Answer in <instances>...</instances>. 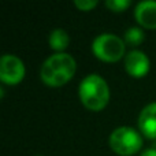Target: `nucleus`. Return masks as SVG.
<instances>
[{"label": "nucleus", "instance_id": "obj_10", "mask_svg": "<svg viewBox=\"0 0 156 156\" xmlns=\"http://www.w3.org/2000/svg\"><path fill=\"white\" fill-rule=\"evenodd\" d=\"M144 37H145L144 32L140 27H129V29L125 32V43L132 47L140 45L144 41Z\"/></svg>", "mask_w": 156, "mask_h": 156}, {"label": "nucleus", "instance_id": "obj_13", "mask_svg": "<svg viewBox=\"0 0 156 156\" xmlns=\"http://www.w3.org/2000/svg\"><path fill=\"white\" fill-rule=\"evenodd\" d=\"M141 156H156V148H148L141 154Z\"/></svg>", "mask_w": 156, "mask_h": 156}, {"label": "nucleus", "instance_id": "obj_1", "mask_svg": "<svg viewBox=\"0 0 156 156\" xmlns=\"http://www.w3.org/2000/svg\"><path fill=\"white\" fill-rule=\"evenodd\" d=\"M76 70L77 63L74 58L65 52H58L55 55H51L43 63L40 77L41 81L48 86L58 88V86H62L66 82H69L74 77Z\"/></svg>", "mask_w": 156, "mask_h": 156}, {"label": "nucleus", "instance_id": "obj_9", "mask_svg": "<svg viewBox=\"0 0 156 156\" xmlns=\"http://www.w3.org/2000/svg\"><path fill=\"white\" fill-rule=\"evenodd\" d=\"M70 43V37H69L67 32L63 29H55L51 32L49 36V45L55 51H63L69 47Z\"/></svg>", "mask_w": 156, "mask_h": 156}, {"label": "nucleus", "instance_id": "obj_2", "mask_svg": "<svg viewBox=\"0 0 156 156\" xmlns=\"http://www.w3.org/2000/svg\"><path fill=\"white\" fill-rule=\"evenodd\" d=\"M80 99L90 111H101L110 101V88L99 74H90L80 83Z\"/></svg>", "mask_w": 156, "mask_h": 156}, {"label": "nucleus", "instance_id": "obj_5", "mask_svg": "<svg viewBox=\"0 0 156 156\" xmlns=\"http://www.w3.org/2000/svg\"><path fill=\"white\" fill-rule=\"evenodd\" d=\"M25 77V65L15 55H3L0 59V80L8 85L21 82Z\"/></svg>", "mask_w": 156, "mask_h": 156}, {"label": "nucleus", "instance_id": "obj_11", "mask_svg": "<svg viewBox=\"0 0 156 156\" xmlns=\"http://www.w3.org/2000/svg\"><path fill=\"white\" fill-rule=\"evenodd\" d=\"M130 5L129 0H107L105 2V7L110 8L114 12H122Z\"/></svg>", "mask_w": 156, "mask_h": 156}, {"label": "nucleus", "instance_id": "obj_7", "mask_svg": "<svg viewBox=\"0 0 156 156\" xmlns=\"http://www.w3.org/2000/svg\"><path fill=\"white\" fill-rule=\"evenodd\" d=\"M138 127L147 138L156 140V103L143 108L138 116Z\"/></svg>", "mask_w": 156, "mask_h": 156}, {"label": "nucleus", "instance_id": "obj_6", "mask_svg": "<svg viewBox=\"0 0 156 156\" xmlns=\"http://www.w3.org/2000/svg\"><path fill=\"white\" fill-rule=\"evenodd\" d=\"M125 69L129 76L141 78L147 76L149 71V59L143 51L133 49L125 58Z\"/></svg>", "mask_w": 156, "mask_h": 156}, {"label": "nucleus", "instance_id": "obj_12", "mask_svg": "<svg viewBox=\"0 0 156 156\" xmlns=\"http://www.w3.org/2000/svg\"><path fill=\"white\" fill-rule=\"evenodd\" d=\"M74 5L82 11H90L92 8H94L97 5V2L96 0H76Z\"/></svg>", "mask_w": 156, "mask_h": 156}, {"label": "nucleus", "instance_id": "obj_3", "mask_svg": "<svg viewBox=\"0 0 156 156\" xmlns=\"http://www.w3.org/2000/svg\"><path fill=\"white\" fill-rule=\"evenodd\" d=\"M110 147L115 154L121 156H132L137 154L143 147L141 134L133 127H116L110 136Z\"/></svg>", "mask_w": 156, "mask_h": 156}, {"label": "nucleus", "instance_id": "obj_8", "mask_svg": "<svg viewBox=\"0 0 156 156\" xmlns=\"http://www.w3.org/2000/svg\"><path fill=\"white\" fill-rule=\"evenodd\" d=\"M134 15L137 22L147 29H156V2L147 0L136 5Z\"/></svg>", "mask_w": 156, "mask_h": 156}, {"label": "nucleus", "instance_id": "obj_4", "mask_svg": "<svg viewBox=\"0 0 156 156\" xmlns=\"http://www.w3.org/2000/svg\"><path fill=\"white\" fill-rule=\"evenodd\" d=\"M125 41L111 33L97 36L92 44L94 56L104 62H118L125 55Z\"/></svg>", "mask_w": 156, "mask_h": 156}]
</instances>
